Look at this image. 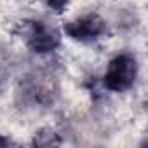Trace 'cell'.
Segmentation results:
<instances>
[{
    "mask_svg": "<svg viewBox=\"0 0 148 148\" xmlns=\"http://www.w3.org/2000/svg\"><path fill=\"white\" fill-rule=\"evenodd\" d=\"M136 75H138L136 59L131 54H119L108 63L103 82L108 91L122 92L134 84Z\"/></svg>",
    "mask_w": 148,
    "mask_h": 148,
    "instance_id": "cell-1",
    "label": "cell"
},
{
    "mask_svg": "<svg viewBox=\"0 0 148 148\" xmlns=\"http://www.w3.org/2000/svg\"><path fill=\"white\" fill-rule=\"evenodd\" d=\"M23 37L28 47L38 54L52 52L59 45V40H61L59 32L54 26L45 25L42 21H26L23 28Z\"/></svg>",
    "mask_w": 148,
    "mask_h": 148,
    "instance_id": "cell-2",
    "label": "cell"
},
{
    "mask_svg": "<svg viewBox=\"0 0 148 148\" xmlns=\"http://www.w3.org/2000/svg\"><path fill=\"white\" fill-rule=\"evenodd\" d=\"M105 21L98 14H84L70 21L64 26V32L79 42H92L105 33Z\"/></svg>",
    "mask_w": 148,
    "mask_h": 148,
    "instance_id": "cell-3",
    "label": "cell"
},
{
    "mask_svg": "<svg viewBox=\"0 0 148 148\" xmlns=\"http://www.w3.org/2000/svg\"><path fill=\"white\" fill-rule=\"evenodd\" d=\"M35 143L40 145V146H49V145H58L59 139L56 138V134L52 131H44V132L35 136Z\"/></svg>",
    "mask_w": 148,
    "mask_h": 148,
    "instance_id": "cell-4",
    "label": "cell"
},
{
    "mask_svg": "<svg viewBox=\"0 0 148 148\" xmlns=\"http://www.w3.org/2000/svg\"><path fill=\"white\" fill-rule=\"evenodd\" d=\"M70 0H42V4L45 7H49L51 11H56V12H61L64 11V7L68 5Z\"/></svg>",
    "mask_w": 148,
    "mask_h": 148,
    "instance_id": "cell-5",
    "label": "cell"
},
{
    "mask_svg": "<svg viewBox=\"0 0 148 148\" xmlns=\"http://www.w3.org/2000/svg\"><path fill=\"white\" fill-rule=\"evenodd\" d=\"M5 143H7V141H5L4 138H0V145H5Z\"/></svg>",
    "mask_w": 148,
    "mask_h": 148,
    "instance_id": "cell-6",
    "label": "cell"
}]
</instances>
